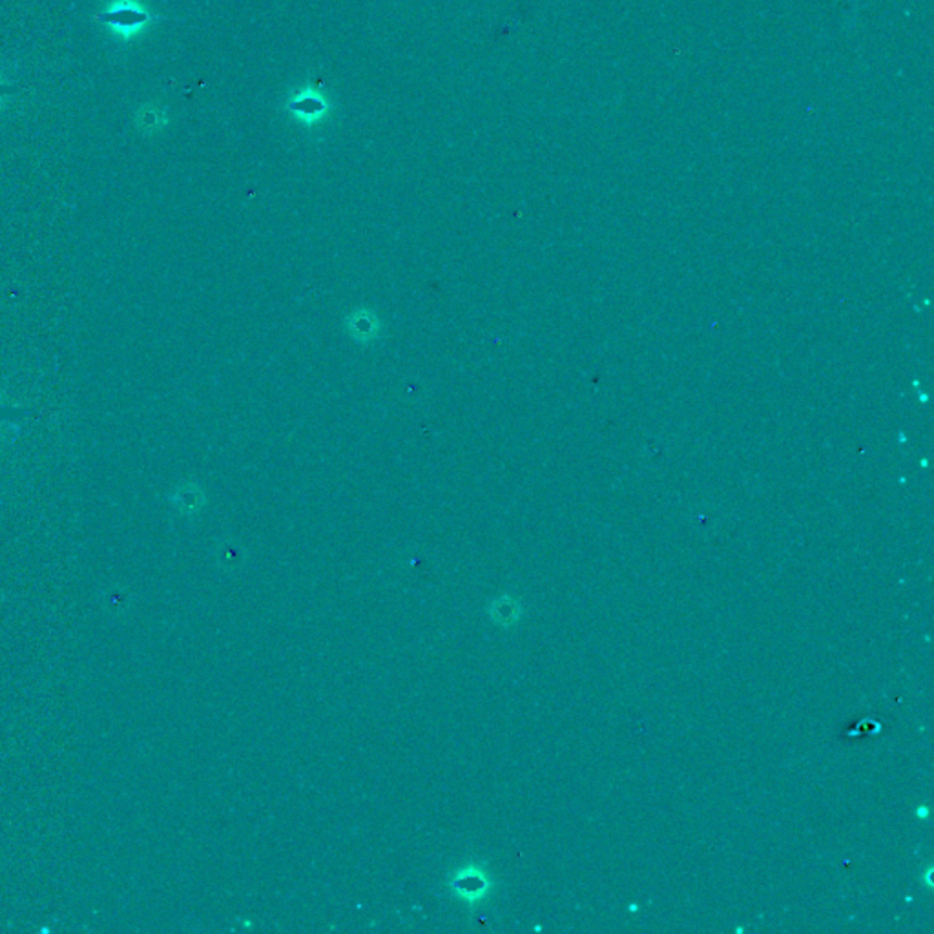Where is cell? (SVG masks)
Returning a JSON list of instances; mask_svg holds the SVG:
<instances>
[{"label":"cell","mask_w":934,"mask_h":934,"mask_svg":"<svg viewBox=\"0 0 934 934\" xmlns=\"http://www.w3.org/2000/svg\"><path fill=\"white\" fill-rule=\"evenodd\" d=\"M97 21L114 26V28H121V30H134L142 22H147L148 16L136 10V8H130V6H119L116 10L107 11V13L97 17Z\"/></svg>","instance_id":"cell-1"},{"label":"cell","mask_w":934,"mask_h":934,"mask_svg":"<svg viewBox=\"0 0 934 934\" xmlns=\"http://www.w3.org/2000/svg\"><path fill=\"white\" fill-rule=\"evenodd\" d=\"M31 411L21 410V407H11V405H0V424L4 422H16V420L26 419L30 416Z\"/></svg>","instance_id":"cell-2"},{"label":"cell","mask_w":934,"mask_h":934,"mask_svg":"<svg viewBox=\"0 0 934 934\" xmlns=\"http://www.w3.org/2000/svg\"><path fill=\"white\" fill-rule=\"evenodd\" d=\"M17 91H19V88L17 87H11V85H0V97L17 94Z\"/></svg>","instance_id":"cell-3"}]
</instances>
